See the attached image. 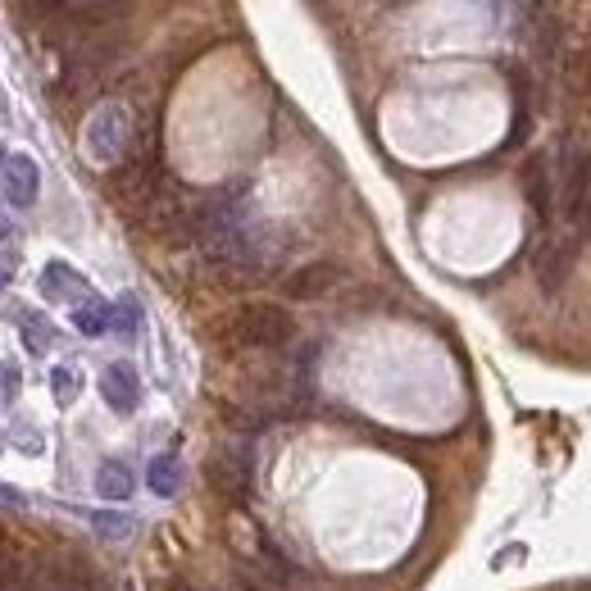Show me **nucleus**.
<instances>
[{
    "mask_svg": "<svg viewBox=\"0 0 591 591\" xmlns=\"http://www.w3.org/2000/svg\"><path fill=\"white\" fill-rule=\"evenodd\" d=\"M101 397H106V405L114 414H132L141 405V378H137V369L132 364H110L101 373Z\"/></svg>",
    "mask_w": 591,
    "mask_h": 591,
    "instance_id": "obj_6",
    "label": "nucleus"
},
{
    "mask_svg": "<svg viewBox=\"0 0 591 591\" xmlns=\"http://www.w3.org/2000/svg\"><path fill=\"white\" fill-rule=\"evenodd\" d=\"M132 487H137V478H132V469L123 460H106L101 469H96V491H101L106 501H128Z\"/></svg>",
    "mask_w": 591,
    "mask_h": 591,
    "instance_id": "obj_12",
    "label": "nucleus"
},
{
    "mask_svg": "<svg viewBox=\"0 0 591 591\" xmlns=\"http://www.w3.org/2000/svg\"><path fill=\"white\" fill-rule=\"evenodd\" d=\"M0 505H6V510H23V505H28V497H23V491H19V487H10V482H0Z\"/></svg>",
    "mask_w": 591,
    "mask_h": 591,
    "instance_id": "obj_20",
    "label": "nucleus"
},
{
    "mask_svg": "<svg viewBox=\"0 0 591 591\" xmlns=\"http://www.w3.org/2000/svg\"><path fill=\"white\" fill-rule=\"evenodd\" d=\"M232 587H237V591H282V587H273L269 578H260L251 564H237V573H232Z\"/></svg>",
    "mask_w": 591,
    "mask_h": 591,
    "instance_id": "obj_18",
    "label": "nucleus"
},
{
    "mask_svg": "<svg viewBox=\"0 0 591 591\" xmlns=\"http://www.w3.org/2000/svg\"><path fill=\"white\" fill-rule=\"evenodd\" d=\"M10 232H14V223H10V214H6V206H0V241H10Z\"/></svg>",
    "mask_w": 591,
    "mask_h": 591,
    "instance_id": "obj_21",
    "label": "nucleus"
},
{
    "mask_svg": "<svg viewBox=\"0 0 591 591\" xmlns=\"http://www.w3.org/2000/svg\"><path fill=\"white\" fill-rule=\"evenodd\" d=\"M101 591H110V587H101Z\"/></svg>",
    "mask_w": 591,
    "mask_h": 591,
    "instance_id": "obj_24",
    "label": "nucleus"
},
{
    "mask_svg": "<svg viewBox=\"0 0 591 591\" xmlns=\"http://www.w3.org/2000/svg\"><path fill=\"white\" fill-rule=\"evenodd\" d=\"M41 296H46V301L78 305L82 296H87V282H82V273H78L73 264L56 260V264H46V273H41Z\"/></svg>",
    "mask_w": 591,
    "mask_h": 591,
    "instance_id": "obj_9",
    "label": "nucleus"
},
{
    "mask_svg": "<svg viewBox=\"0 0 591 591\" xmlns=\"http://www.w3.org/2000/svg\"><path fill=\"white\" fill-rule=\"evenodd\" d=\"M23 587H28L23 555L10 547V541H0V591H23Z\"/></svg>",
    "mask_w": 591,
    "mask_h": 591,
    "instance_id": "obj_16",
    "label": "nucleus"
},
{
    "mask_svg": "<svg viewBox=\"0 0 591 591\" xmlns=\"http://www.w3.org/2000/svg\"><path fill=\"white\" fill-rule=\"evenodd\" d=\"M0 169H6V151H0Z\"/></svg>",
    "mask_w": 591,
    "mask_h": 591,
    "instance_id": "obj_23",
    "label": "nucleus"
},
{
    "mask_svg": "<svg viewBox=\"0 0 591 591\" xmlns=\"http://www.w3.org/2000/svg\"><path fill=\"white\" fill-rule=\"evenodd\" d=\"M137 314H141V305L132 301V296H123V301L114 305V319H110V328H119V332H137Z\"/></svg>",
    "mask_w": 591,
    "mask_h": 591,
    "instance_id": "obj_19",
    "label": "nucleus"
},
{
    "mask_svg": "<svg viewBox=\"0 0 591 591\" xmlns=\"http://www.w3.org/2000/svg\"><path fill=\"white\" fill-rule=\"evenodd\" d=\"M537 282L547 287L551 296L564 287V278H569V269H573V241H564V237H555V241H541V251H537Z\"/></svg>",
    "mask_w": 591,
    "mask_h": 591,
    "instance_id": "obj_7",
    "label": "nucleus"
},
{
    "mask_svg": "<svg viewBox=\"0 0 591 591\" xmlns=\"http://www.w3.org/2000/svg\"><path fill=\"white\" fill-rule=\"evenodd\" d=\"M341 282H347V269L332 264V260H314V264H301L282 278V296L287 301H323V296H332Z\"/></svg>",
    "mask_w": 591,
    "mask_h": 591,
    "instance_id": "obj_4",
    "label": "nucleus"
},
{
    "mask_svg": "<svg viewBox=\"0 0 591 591\" xmlns=\"http://www.w3.org/2000/svg\"><path fill=\"white\" fill-rule=\"evenodd\" d=\"M0 178H6V201H10V206H19V210L37 206L41 173H37V164H32L28 156H19V160H6V169H0Z\"/></svg>",
    "mask_w": 591,
    "mask_h": 591,
    "instance_id": "obj_8",
    "label": "nucleus"
},
{
    "mask_svg": "<svg viewBox=\"0 0 591 591\" xmlns=\"http://www.w3.org/2000/svg\"><path fill=\"white\" fill-rule=\"evenodd\" d=\"M564 214L573 228H591V151H582L573 164H569V178H564Z\"/></svg>",
    "mask_w": 591,
    "mask_h": 591,
    "instance_id": "obj_5",
    "label": "nucleus"
},
{
    "mask_svg": "<svg viewBox=\"0 0 591 591\" xmlns=\"http://www.w3.org/2000/svg\"><path fill=\"white\" fill-rule=\"evenodd\" d=\"M523 191H528L532 214L547 223V219H551V169H547V160H541V156H532V160L523 164Z\"/></svg>",
    "mask_w": 591,
    "mask_h": 591,
    "instance_id": "obj_10",
    "label": "nucleus"
},
{
    "mask_svg": "<svg viewBox=\"0 0 591 591\" xmlns=\"http://www.w3.org/2000/svg\"><path fill=\"white\" fill-rule=\"evenodd\" d=\"M146 482H151L156 497H178V487H182V464L178 455H160L151 464V473H146Z\"/></svg>",
    "mask_w": 591,
    "mask_h": 591,
    "instance_id": "obj_15",
    "label": "nucleus"
},
{
    "mask_svg": "<svg viewBox=\"0 0 591 591\" xmlns=\"http://www.w3.org/2000/svg\"><path fill=\"white\" fill-rule=\"evenodd\" d=\"M206 478L228 501H251V491H256V469L246 451H214L206 464Z\"/></svg>",
    "mask_w": 591,
    "mask_h": 591,
    "instance_id": "obj_3",
    "label": "nucleus"
},
{
    "mask_svg": "<svg viewBox=\"0 0 591 591\" xmlns=\"http://www.w3.org/2000/svg\"><path fill=\"white\" fill-rule=\"evenodd\" d=\"M214 337L228 351H278L296 337V319L273 301H251V305H237L232 314H223Z\"/></svg>",
    "mask_w": 591,
    "mask_h": 591,
    "instance_id": "obj_1",
    "label": "nucleus"
},
{
    "mask_svg": "<svg viewBox=\"0 0 591 591\" xmlns=\"http://www.w3.org/2000/svg\"><path fill=\"white\" fill-rule=\"evenodd\" d=\"M537 23H532V46H537V60L541 64H560V23L551 10H528Z\"/></svg>",
    "mask_w": 591,
    "mask_h": 591,
    "instance_id": "obj_11",
    "label": "nucleus"
},
{
    "mask_svg": "<svg viewBox=\"0 0 591 591\" xmlns=\"http://www.w3.org/2000/svg\"><path fill=\"white\" fill-rule=\"evenodd\" d=\"M51 397H56V405H73L78 401V373L73 369H56L51 373Z\"/></svg>",
    "mask_w": 591,
    "mask_h": 591,
    "instance_id": "obj_17",
    "label": "nucleus"
},
{
    "mask_svg": "<svg viewBox=\"0 0 591 591\" xmlns=\"http://www.w3.org/2000/svg\"><path fill=\"white\" fill-rule=\"evenodd\" d=\"M128 146H132V114H128V106H101V110L91 114L87 141H82V151L91 160L119 164L128 156Z\"/></svg>",
    "mask_w": 591,
    "mask_h": 591,
    "instance_id": "obj_2",
    "label": "nucleus"
},
{
    "mask_svg": "<svg viewBox=\"0 0 591 591\" xmlns=\"http://www.w3.org/2000/svg\"><path fill=\"white\" fill-rule=\"evenodd\" d=\"M6 273H10V269H6V264H0V291H6V282H10V278H6Z\"/></svg>",
    "mask_w": 591,
    "mask_h": 591,
    "instance_id": "obj_22",
    "label": "nucleus"
},
{
    "mask_svg": "<svg viewBox=\"0 0 591 591\" xmlns=\"http://www.w3.org/2000/svg\"><path fill=\"white\" fill-rule=\"evenodd\" d=\"M14 323H19L23 347H28L32 355H46V351H51L56 328H51V319H46V314H37V310H14Z\"/></svg>",
    "mask_w": 591,
    "mask_h": 591,
    "instance_id": "obj_14",
    "label": "nucleus"
},
{
    "mask_svg": "<svg viewBox=\"0 0 591 591\" xmlns=\"http://www.w3.org/2000/svg\"><path fill=\"white\" fill-rule=\"evenodd\" d=\"M110 319H114V305H106L101 296H82V301L73 305V323H78V332H87V337H101V332H110Z\"/></svg>",
    "mask_w": 591,
    "mask_h": 591,
    "instance_id": "obj_13",
    "label": "nucleus"
}]
</instances>
